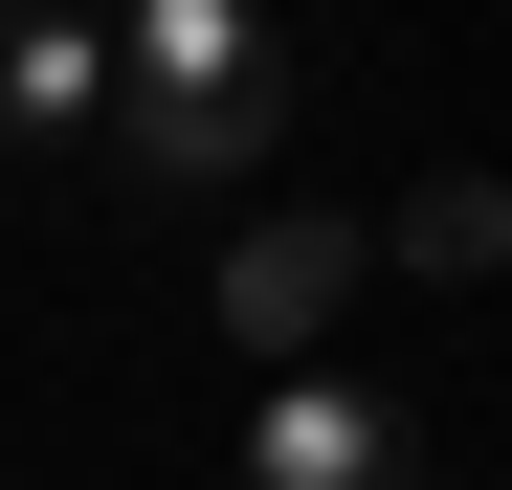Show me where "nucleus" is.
<instances>
[{"instance_id":"f03ea898","label":"nucleus","mask_w":512,"mask_h":490,"mask_svg":"<svg viewBox=\"0 0 512 490\" xmlns=\"http://www.w3.org/2000/svg\"><path fill=\"white\" fill-rule=\"evenodd\" d=\"M357 290H379V245L334 223V201H290V223H245V245H223V335H245V357H290V379L334 357V312H357Z\"/></svg>"},{"instance_id":"39448f33","label":"nucleus","mask_w":512,"mask_h":490,"mask_svg":"<svg viewBox=\"0 0 512 490\" xmlns=\"http://www.w3.org/2000/svg\"><path fill=\"white\" fill-rule=\"evenodd\" d=\"M379 268H512V201H490V179H423V201L379 223Z\"/></svg>"},{"instance_id":"20e7f679","label":"nucleus","mask_w":512,"mask_h":490,"mask_svg":"<svg viewBox=\"0 0 512 490\" xmlns=\"http://www.w3.org/2000/svg\"><path fill=\"white\" fill-rule=\"evenodd\" d=\"M0 134H112V23L90 0H0Z\"/></svg>"},{"instance_id":"7ed1b4c3","label":"nucleus","mask_w":512,"mask_h":490,"mask_svg":"<svg viewBox=\"0 0 512 490\" xmlns=\"http://www.w3.org/2000/svg\"><path fill=\"white\" fill-rule=\"evenodd\" d=\"M423 446H401V401L379 379H290L268 424H245V490H401Z\"/></svg>"},{"instance_id":"f257e3e1","label":"nucleus","mask_w":512,"mask_h":490,"mask_svg":"<svg viewBox=\"0 0 512 490\" xmlns=\"http://www.w3.org/2000/svg\"><path fill=\"white\" fill-rule=\"evenodd\" d=\"M290 134V23L268 0H112V179L134 201H223Z\"/></svg>"}]
</instances>
